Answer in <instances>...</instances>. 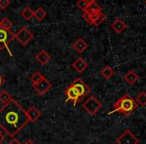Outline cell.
I'll use <instances>...</instances> for the list:
<instances>
[{"label": "cell", "mask_w": 146, "mask_h": 144, "mask_svg": "<svg viewBox=\"0 0 146 144\" xmlns=\"http://www.w3.org/2000/svg\"><path fill=\"white\" fill-rule=\"evenodd\" d=\"M26 110L12 99L0 108V129L8 136L14 138L28 123Z\"/></svg>", "instance_id": "1"}, {"label": "cell", "mask_w": 146, "mask_h": 144, "mask_svg": "<svg viewBox=\"0 0 146 144\" xmlns=\"http://www.w3.org/2000/svg\"><path fill=\"white\" fill-rule=\"evenodd\" d=\"M138 104L136 103L135 99L131 97L129 94H124L113 104V110L109 112V114L117 113L122 114L124 116H128L133 113L134 110L137 108Z\"/></svg>", "instance_id": "2"}, {"label": "cell", "mask_w": 146, "mask_h": 144, "mask_svg": "<svg viewBox=\"0 0 146 144\" xmlns=\"http://www.w3.org/2000/svg\"><path fill=\"white\" fill-rule=\"evenodd\" d=\"M14 39V33L11 30H6L0 27V51L6 49L10 56H12V53L9 50V44Z\"/></svg>", "instance_id": "3"}, {"label": "cell", "mask_w": 146, "mask_h": 144, "mask_svg": "<svg viewBox=\"0 0 146 144\" xmlns=\"http://www.w3.org/2000/svg\"><path fill=\"white\" fill-rule=\"evenodd\" d=\"M83 109L87 112L89 115H95L98 111L102 108V104L99 100L96 99L94 96H90L83 104H82Z\"/></svg>", "instance_id": "4"}, {"label": "cell", "mask_w": 146, "mask_h": 144, "mask_svg": "<svg viewBox=\"0 0 146 144\" xmlns=\"http://www.w3.org/2000/svg\"><path fill=\"white\" fill-rule=\"evenodd\" d=\"M33 38H34L33 33L24 26L21 27L14 34V39H16L22 46H26L31 40H33Z\"/></svg>", "instance_id": "5"}, {"label": "cell", "mask_w": 146, "mask_h": 144, "mask_svg": "<svg viewBox=\"0 0 146 144\" xmlns=\"http://www.w3.org/2000/svg\"><path fill=\"white\" fill-rule=\"evenodd\" d=\"M117 144H138L139 140L130 130H125L119 137L116 139Z\"/></svg>", "instance_id": "6"}, {"label": "cell", "mask_w": 146, "mask_h": 144, "mask_svg": "<svg viewBox=\"0 0 146 144\" xmlns=\"http://www.w3.org/2000/svg\"><path fill=\"white\" fill-rule=\"evenodd\" d=\"M71 84H72L73 87L75 88V90L77 91V93L79 94V96H80L81 99L83 97H85V96L90 92L89 86H88L87 84H86L85 82L81 79V78H76V79L74 80Z\"/></svg>", "instance_id": "7"}, {"label": "cell", "mask_w": 146, "mask_h": 144, "mask_svg": "<svg viewBox=\"0 0 146 144\" xmlns=\"http://www.w3.org/2000/svg\"><path fill=\"white\" fill-rule=\"evenodd\" d=\"M32 87H33V89H34L35 91L39 94V95H44L46 92H48L49 90L51 89V87H52V83H51V82L49 81L46 77H44L42 80H40L38 83L33 84Z\"/></svg>", "instance_id": "8"}, {"label": "cell", "mask_w": 146, "mask_h": 144, "mask_svg": "<svg viewBox=\"0 0 146 144\" xmlns=\"http://www.w3.org/2000/svg\"><path fill=\"white\" fill-rule=\"evenodd\" d=\"M65 96H66V101H71L73 105H76L81 100L79 94L77 93L75 88L72 86V84H69L65 89Z\"/></svg>", "instance_id": "9"}, {"label": "cell", "mask_w": 146, "mask_h": 144, "mask_svg": "<svg viewBox=\"0 0 146 144\" xmlns=\"http://www.w3.org/2000/svg\"><path fill=\"white\" fill-rule=\"evenodd\" d=\"M87 67H88V63L86 62L82 57H78V58L72 63V68L75 69V71L78 72V73H83Z\"/></svg>", "instance_id": "10"}, {"label": "cell", "mask_w": 146, "mask_h": 144, "mask_svg": "<svg viewBox=\"0 0 146 144\" xmlns=\"http://www.w3.org/2000/svg\"><path fill=\"white\" fill-rule=\"evenodd\" d=\"M26 116L28 118V121L30 122H36L40 118L41 112L37 109L35 106H31L26 110Z\"/></svg>", "instance_id": "11"}, {"label": "cell", "mask_w": 146, "mask_h": 144, "mask_svg": "<svg viewBox=\"0 0 146 144\" xmlns=\"http://www.w3.org/2000/svg\"><path fill=\"white\" fill-rule=\"evenodd\" d=\"M86 14H87V13H86ZM89 17H90L89 24L94 25V26H99V25L102 24L106 19V15L104 14L103 12H99L93 15H89Z\"/></svg>", "instance_id": "12"}, {"label": "cell", "mask_w": 146, "mask_h": 144, "mask_svg": "<svg viewBox=\"0 0 146 144\" xmlns=\"http://www.w3.org/2000/svg\"><path fill=\"white\" fill-rule=\"evenodd\" d=\"M72 47L77 53H83L88 48V44L83 38H78L73 42Z\"/></svg>", "instance_id": "13"}, {"label": "cell", "mask_w": 146, "mask_h": 144, "mask_svg": "<svg viewBox=\"0 0 146 144\" xmlns=\"http://www.w3.org/2000/svg\"><path fill=\"white\" fill-rule=\"evenodd\" d=\"M111 28L113 29V31L115 33H117V34H120V33H122L126 28H127V25H126V23L124 22L122 19L117 18V19H115L113 22H112Z\"/></svg>", "instance_id": "14"}, {"label": "cell", "mask_w": 146, "mask_h": 144, "mask_svg": "<svg viewBox=\"0 0 146 144\" xmlns=\"http://www.w3.org/2000/svg\"><path fill=\"white\" fill-rule=\"evenodd\" d=\"M35 59H36L41 65H46L47 63L50 61L51 56L48 54V52H47L46 50H40L35 55Z\"/></svg>", "instance_id": "15"}, {"label": "cell", "mask_w": 146, "mask_h": 144, "mask_svg": "<svg viewBox=\"0 0 146 144\" xmlns=\"http://www.w3.org/2000/svg\"><path fill=\"white\" fill-rule=\"evenodd\" d=\"M124 80L127 82L129 85H134L136 82L139 80V76L137 75L136 72H134L133 70H129L125 75L123 76Z\"/></svg>", "instance_id": "16"}, {"label": "cell", "mask_w": 146, "mask_h": 144, "mask_svg": "<svg viewBox=\"0 0 146 144\" xmlns=\"http://www.w3.org/2000/svg\"><path fill=\"white\" fill-rule=\"evenodd\" d=\"M47 12L43 7H38L36 10L33 11V17L36 19L37 21H42L43 19L46 17Z\"/></svg>", "instance_id": "17"}, {"label": "cell", "mask_w": 146, "mask_h": 144, "mask_svg": "<svg viewBox=\"0 0 146 144\" xmlns=\"http://www.w3.org/2000/svg\"><path fill=\"white\" fill-rule=\"evenodd\" d=\"M100 74H101V75L103 76L105 79L109 80L110 78L114 75V70L111 68V66H109V65H106V66H104L103 68L101 69V71H100Z\"/></svg>", "instance_id": "18"}, {"label": "cell", "mask_w": 146, "mask_h": 144, "mask_svg": "<svg viewBox=\"0 0 146 144\" xmlns=\"http://www.w3.org/2000/svg\"><path fill=\"white\" fill-rule=\"evenodd\" d=\"M99 12H102V11H101V7L97 4V2H93L91 4H89L88 8L85 11V13H87L88 15H93Z\"/></svg>", "instance_id": "19"}, {"label": "cell", "mask_w": 146, "mask_h": 144, "mask_svg": "<svg viewBox=\"0 0 146 144\" xmlns=\"http://www.w3.org/2000/svg\"><path fill=\"white\" fill-rule=\"evenodd\" d=\"M20 15L26 21H30L33 18V10L29 6H26L22 9V11L20 12Z\"/></svg>", "instance_id": "20"}, {"label": "cell", "mask_w": 146, "mask_h": 144, "mask_svg": "<svg viewBox=\"0 0 146 144\" xmlns=\"http://www.w3.org/2000/svg\"><path fill=\"white\" fill-rule=\"evenodd\" d=\"M12 96L9 94L8 91L6 90H2V91L0 92V102L4 105V104H7L8 102H10L12 100Z\"/></svg>", "instance_id": "21"}, {"label": "cell", "mask_w": 146, "mask_h": 144, "mask_svg": "<svg viewBox=\"0 0 146 144\" xmlns=\"http://www.w3.org/2000/svg\"><path fill=\"white\" fill-rule=\"evenodd\" d=\"M135 101L138 105L140 106H145L146 105V92L145 91H141L136 95L135 97Z\"/></svg>", "instance_id": "22"}, {"label": "cell", "mask_w": 146, "mask_h": 144, "mask_svg": "<svg viewBox=\"0 0 146 144\" xmlns=\"http://www.w3.org/2000/svg\"><path fill=\"white\" fill-rule=\"evenodd\" d=\"M13 26V22L7 17H4L0 20V27L3 29H6V30H11Z\"/></svg>", "instance_id": "23"}, {"label": "cell", "mask_w": 146, "mask_h": 144, "mask_svg": "<svg viewBox=\"0 0 146 144\" xmlns=\"http://www.w3.org/2000/svg\"><path fill=\"white\" fill-rule=\"evenodd\" d=\"M43 78H44V76H43L40 72L36 71V72H34V73L32 74V76L30 77L31 83H32V85H33V84H36V83H38L40 80H42Z\"/></svg>", "instance_id": "24"}, {"label": "cell", "mask_w": 146, "mask_h": 144, "mask_svg": "<svg viewBox=\"0 0 146 144\" xmlns=\"http://www.w3.org/2000/svg\"><path fill=\"white\" fill-rule=\"evenodd\" d=\"M76 6H77L78 8H79L81 11L85 12L86 9H87L88 6H89V4H88V3L86 2L85 0H78L77 2H76Z\"/></svg>", "instance_id": "25"}, {"label": "cell", "mask_w": 146, "mask_h": 144, "mask_svg": "<svg viewBox=\"0 0 146 144\" xmlns=\"http://www.w3.org/2000/svg\"><path fill=\"white\" fill-rule=\"evenodd\" d=\"M9 5H10L9 0H0V9L1 10H5Z\"/></svg>", "instance_id": "26"}, {"label": "cell", "mask_w": 146, "mask_h": 144, "mask_svg": "<svg viewBox=\"0 0 146 144\" xmlns=\"http://www.w3.org/2000/svg\"><path fill=\"white\" fill-rule=\"evenodd\" d=\"M7 144H21V143L16 139V138H12V139H11Z\"/></svg>", "instance_id": "27"}, {"label": "cell", "mask_w": 146, "mask_h": 144, "mask_svg": "<svg viewBox=\"0 0 146 144\" xmlns=\"http://www.w3.org/2000/svg\"><path fill=\"white\" fill-rule=\"evenodd\" d=\"M4 140V136H3V133L2 131H1V129H0V144H1V142Z\"/></svg>", "instance_id": "28"}, {"label": "cell", "mask_w": 146, "mask_h": 144, "mask_svg": "<svg viewBox=\"0 0 146 144\" xmlns=\"http://www.w3.org/2000/svg\"><path fill=\"white\" fill-rule=\"evenodd\" d=\"M3 83H4V78L1 76V74H0V87L3 85Z\"/></svg>", "instance_id": "29"}, {"label": "cell", "mask_w": 146, "mask_h": 144, "mask_svg": "<svg viewBox=\"0 0 146 144\" xmlns=\"http://www.w3.org/2000/svg\"><path fill=\"white\" fill-rule=\"evenodd\" d=\"M23 144H35V143L33 141H31V140H26Z\"/></svg>", "instance_id": "30"}, {"label": "cell", "mask_w": 146, "mask_h": 144, "mask_svg": "<svg viewBox=\"0 0 146 144\" xmlns=\"http://www.w3.org/2000/svg\"><path fill=\"white\" fill-rule=\"evenodd\" d=\"M85 1L88 3V4H91V3H93V2H96V0H85Z\"/></svg>", "instance_id": "31"}, {"label": "cell", "mask_w": 146, "mask_h": 144, "mask_svg": "<svg viewBox=\"0 0 146 144\" xmlns=\"http://www.w3.org/2000/svg\"><path fill=\"white\" fill-rule=\"evenodd\" d=\"M145 2H146V0H145Z\"/></svg>", "instance_id": "32"}]
</instances>
